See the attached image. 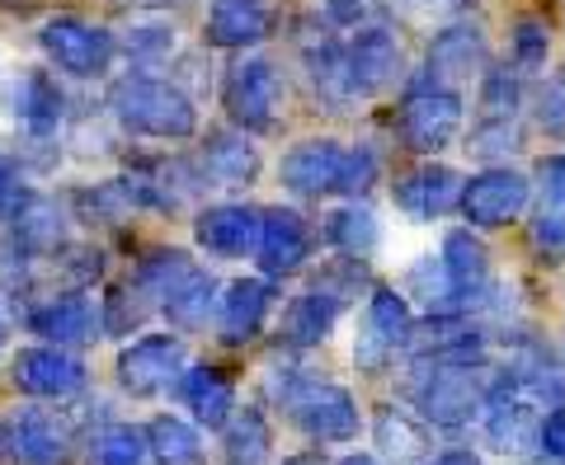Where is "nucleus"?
<instances>
[{"mask_svg": "<svg viewBox=\"0 0 565 465\" xmlns=\"http://www.w3.org/2000/svg\"><path fill=\"white\" fill-rule=\"evenodd\" d=\"M274 311V282L269 278H236L217 296V338L226 348H241L264 334V320Z\"/></svg>", "mask_w": 565, "mask_h": 465, "instance_id": "19", "label": "nucleus"}, {"mask_svg": "<svg viewBox=\"0 0 565 465\" xmlns=\"http://www.w3.org/2000/svg\"><path fill=\"white\" fill-rule=\"evenodd\" d=\"M39 47L43 57L66 71L76 80H95L109 71L114 52H118V39L104 24H90V20H76V14H57L39 29Z\"/></svg>", "mask_w": 565, "mask_h": 465, "instance_id": "7", "label": "nucleus"}, {"mask_svg": "<svg viewBox=\"0 0 565 465\" xmlns=\"http://www.w3.org/2000/svg\"><path fill=\"white\" fill-rule=\"evenodd\" d=\"M419 465H481V456H476V452H462V446H457V452H438V456L419 461Z\"/></svg>", "mask_w": 565, "mask_h": 465, "instance_id": "48", "label": "nucleus"}, {"mask_svg": "<svg viewBox=\"0 0 565 465\" xmlns=\"http://www.w3.org/2000/svg\"><path fill=\"white\" fill-rule=\"evenodd\" d=\"M490 62V43L476 24H452L444 33H434L429 43V80L424 85H457L467 76H481Z\"/></svg>", "mask_w": 565, "mask_h": 465, "instance_id": "24", "label": "nucleus"}, {"mask_svg": "<svg viewBox=\"0 0 565 465\" xmlns=\"http://www.w3.org/2000/svg\"><path fill=\"white\" fill-rule=\"evenodd\" d=\"M269 390L302 437L321 442V446L359 437L363 414H359V400H353L344 386L321 381V377H311V371H288L282 381H269Z\"/></svg>", "mask_w": 565, "mask_h": 465, "instance_id": "2", "label": "nucleus"}, {"mask_svg": "<svg viewBox=\"0 0 565 465\" xmlns=\"http://www.w3.org/2000/svg\"><path fill=\"white\" fill-rule=\"evenodd\" d=\"M147 311H151V301L137 292V282H128V288H114L109 296H104V306H99L104 334H132L141 320H147Z\"/></svg>", "mask_w": 565, "mask_h": 465, "instance_id": "38", "label": "nucleus"}, {"mask_svg": "<svg viewBox=\"0 0 565 465\" xmlns=\"http://www.w3.org/2000/svg\"><path fill=\"white\" fill-rule=\"evenodd\" d=\"M462 184L467 179L457 170H448V165H419V170L396 179L392 198H396V207L405 212V217L438 221V217H448V212L462 203Z\"/></svg>", "mask_w": 565, "mask_h": 465, "instance_id": "20", "label": "nucleus"}, {"mask_svg": "<svg viewBox=\"0 0 565 465\" xmlns=\"http://www.w3.org/2000/svg\"><path fill=\"white\" fill-rule=\"evenodd\" d=\"M174 386H180V400L193 409V419L203 428H222L236 414V381L222 367H184Z\"/></svg>", "mask_w": 565, "mask_h": 465, "instance_id": "26", "label": "nucleus"}, {"mask_svg": "<svg viewBox=\"0 0 565 465\" xmlns=\"http://www.w3.org/2000/svg\"><path fill=\"white\" fill-rule=\"evenodd\" d=\"M514 66H523V71H537V66H546V52H552V39H546V24L542 20H519L514 24Z\"/></svg>", "mask_w": 565, "mask_h": 465, "instance_id": "42", "label": "nucleus"}, {"mask_svg": "<svg viewBox=\"0 0 565 465\" xmlns=\"http://www.w3.org/2000/svg\"><path fill=\"white\" fill-rule=\"evenodd\" d=\"M533 198V179L509 170V165H486L481 174H471L462 184V217L476 230H500L509 221H519Z\"/></svg>", "mask_w": 565, "mask_h": 465, "instance_id": "10", "label": "nucleus"}, {"mask_svg": "<svg viewBox=\"0 0 565 465\" xmlns=\"http://www.w3.org/2000/svg\"><path fill=\"white\" fill-rule=\"evenodd\" d=\"M90 465H151V446H147V428L132 423H104L99 433L85 446Z\"/></svg>", "mask_w": 565, "mask_h": 465, "instance_id": "33", "label": "nucleus"}, {"mask_svg": "<svg viewBox=\"0 0 565 465\" xmlns=\"http://www.w3.org/2000/svg\"><path fill=\"white\" fill-rule=\"evenodd\" d=\"M222 456L226 465H269L274 461V433L259 409H236L222 423Z\"/></svg>", "mask_w": 565, "mask_h": 465, "instance_id": "29", "label": "nucleus"}, {"mask_svg": "<svg viewBox=\"0 0 565 465\" xmlns=\"http://www.w3.org/2000/svg\"><path fill=\"white\" fill-rule=\"evenodd\" d=\"M452 6H457V0H411V10H419V14H444Z\"/></svg>", "mask_w": 565, "mask_h": 465, "instance_id": "50", "label": "nucleus"}, {"mask_svg": "<svg viewBox=\"0 0 565 465\" xmlns=\"http://www.w3.org/2000/svg\"><path fill=\"white\" fill-rule=\"evenodd\" d=\"M311 259V226L292 207H264L259 212V240L255 263L264 278H292Z\"/></svg>", "mask_w": 565, "mask_h": 465, "instance_id": "14", "label": "nucleus"}, {"mask_svg": "<svg viewBox=\"0 0 565 465\" xmlns=\"http://www.w3.org/2000/svg\"><path fill=\"white\" fill-rule=\"evenodd\" d=\"M24 179H20V170L10 165L6 155H0V221H10V212L20 207V198H24Z\"/></svg>", "mask_w": 565, "mask_h": 465, "instance_id": "45", "label": "nucleus"}, {"mask_svg": "<svg viewBox=\"0 0 565 465\" xmlns=\"http://www.w3.org/2000/svg\"><path fill=\"white\" fill-rule=\"evenodd\" d=\"M537 122L552 137H565V80H552L542 89V104H537Z\"/></svg>", "mask_w": 565, "mask_h": 465, "instance_id": "43", "label": "nucleus"}, {"mask_svg": "<svg viewBox=\"0 0 565 465\" xmlns=\"http://www.w3.org/2000/svg\"><path fill=\"white\" fill-rule=\"evenodd\" d=\"M527 240H533V255L542 263H565V207L546 203L527 226Z\"/></svg>", "mask_w": 565, "mask_h": 465, "instance_id": "40", "label": "nucleus"}, {"mask_svg": "<svg viewBox=\"0 0 565 465\" xmlns=\"http://www.w3.org/2000/svg\"><path fill=\"white\" fill-rule=\"evenodd\" d=\"M344 315V292H334L330 282H316L302 296H292L288 315H282V338L292 348H321L326 338L334 334Z\"/></svg>", "mask_w": 565, "mask_h": 465, "instance_id": "25", "label": "nucleus"}, {"mask_svg": "<svg viewBox=\"0 0 565 465\" xmlns=\"http://www.w3.org/2000/svg\"><path fill=\"white\" fill-rule=\"evenodd\" d=\"M377 174H382L377 147H373V141H359V147H349V155H344V174H340V188H334V193L359 198V193H367L377 184Z\"/></svg>", "mask_w": 565, "mask_h": 465, "instance_id": "41", "label": "nucleus"}, {"mask_svg": "<svg viewBox=\"0 0 565 465\" xmlns=\"http://www.w3.org/2000/svg\"><path fill=\"white\" fill-rule=\"evenodd\" d=\"M481 122H514L523 104V85L509 71H481Z\"/></svg>", "mask_w": 565, "mask_h": 465, "instance_id": "36", "label": "nucleus"}, {"mask_svg": "<svg viewBox=\"0 0 565 465\" xmlns=\"http://www.w3.org/2000/svg\"><path fill=\"white\" fill-rule=\"evenodd\" d=\"M537 179H542V193H546V203L565 207V155H546L542 165H537Z\"/></svg>", "mask_w": 565, "mask_h": 465, "instance_id": "46", "label": "nucleus"}, {"mask_svg": "<svg viewBox=\"0 0 565 465\" xmlns=\"http://www.w3.org/2000/svg\"><path fill=\"white\" fill-rule=\"evenodd\" d=\"M0 446H6L10 465H71L76 461L81 433L66 409L24 404L0 428Z\"/></svg>", "mask_w": 565, "mask_h": 465, "instance_id": "4", "label": "nucleus"}, {"mask_svg": "<svg viewBox=\"0 0 565 465\" xmlns=\"http://www.w3.org/2000/svg\"><path fill=\"white\" fill-rule=\"evenodd\" d=\"M444 282L452 306H476L490 292V249L471 236V230H448L444 236Z\"/></svg>", "mask_w": 565, "mask_h": 465, "instance_id": "23", "label": "nucleus"}, {"mask_svg": "<svg viewBox=\"0 0 565 465\" xmlns=\"http://www.w3.org/2000/svg\"><path fill=\"white\" fill-rule=\"evenodd\" d=\"M212 306H217V282H212V273L203 268V273L193 278L184 292H174L161 311H166V320H170L174 329H189V334H193V329H203V325H207Z\"/></svg>", "mask_w": 565, "mask_h": 465, "instance_id": "35", "label": "nucleus"}, {"mask_svg": "<svg viewBox=\"0 0 565 465\" xmlns=\"http://www.w3.org/2000/svg\"><path fill=\"white\" fill-rule=\"evenodd\" d=\"M274 33V6L269 0H212L207 20H203V39L207 47L222 52H245L264 43Z\"/></svg>", "mask_w": 565, "mask_h": 465, "instance_id": "22", "label": "nucleus"}, {"mask_svg": "<svg viewBox=\"0 0 565 465\" xmlns=\"http://www.w3.org/2000/svg\"><path fill=\"white\" fill-rule=\"evenodd\" d=\"M193 240L207 259H245L255 255V240H259V207H245V203H217V207H203L193 217Z\"/></svg>", "mask_w": 565, "mask_h": 465, "instance_id": "16", "label": "nucleus"}, {"mask_svg": "<svg viewBox=\"0 0 565 465\" xmlns=\"http://www.w3.org/2000/svg\"><path fill=\"white\" fill-rule=\"evenodd\" d=\"M278 95V66L269 57H241L222 76V109L241 132H274Z\"/></svg>", "mask_w": 565, "mask_h": 465, "instance_id": "8", "label": "nucleus"}, {"mask_svg": "<svg viewBox=\"0 0 565 465\" xmlns=\"http://www.w3.org/2000/svg\"><path fill=\"white\" fill-rule=\"evenodd\" d=\"M326 14L334 29H359V20L367 14V0H326Z\"/></svg>", "mask_w": 565, "mask_h": 465, "instance_id": "47", "label": "nucleus"}, {"mask_svg": "<svg viewBox=\"0 0 565 465\" xmlns=\"http://www.w3.org/2000/svg\"><path fill=\"white\" fill-rule=\"evenodd\" d=\"M405 76V52L392 29H359L344 43V80L353 104L386 95Z\"/></svg>", "mask_w": 565, "mask_h": 465, "instance_id": "12", "label": "nucleus"}, {"mask_svg": "<svg viewBox=\"0 0 565 465\" xmlns=\"http://www.w3.org/2000/svg\"><path fill=\"white\" fill-rule=\"evenodd\" d=\"M109 113L122 132L156 141H184L199 132V109L184 89L161 76H137V71L109 85Z\"/></svg>", "mask_w": 565, "mask_h": 465, "instance_id": "1", "label": "nucleus"}, {"mask_svg": "<svg viewBox=\"0 0 565 465\" xmlns=\"http://www.w3.org/2000/svg\"><path fill=\"white\" fill-rule=\"evenodd\" d=\"M10 381L20 396L29 400H71L90 386V371L71 348L62 344H39V348H20L10 363Z\"/></svg>", "mask_w": 565, "mask_h": 465, "instance_id": "11", "label": "nucleus"}, {"mask_svg": "<svg viewBox=\"0 0 565 465\" xmlns=\"http://www.w3.org/2000/svg\"><path fill=\"white\" fill-rule=\"evenodd\" d=\"M10 240L20 249V259H47V255H62L71 245V226H66V212L43 198V193H24L20 207L10 212Z\"/></svg>", "mask_w": 565, "mask_h": 465, "instance_id": "21", "label": "nucleus"}, {"mask_svg": "<svg viewBox=\"0 0 565 465\" xmlns=\"http://www.w3.org/2000/svg\"><path fill=\"white\" fill-rule=\"evenodd\" d=\"M415 334V311L396 288H373L363 311V334L353 338V363L359 371H386L396 353L411 348Z\"/></svg>", "mask_w": 565, "mask_h": 465, "instance_id": "9", "label": "nucleus"}, {"mask_svg": "<svg viewBox=\"0 0 565 465\" xmlns=\"http://www.w3.org/2000/svg\"><path fill=\"white\" fill-rule=\"evenodd\" d=\"M203 179L217 188H245L259 179V151L245 132H212L203 141Z\"/></svg>", "mask_w": 565, "mask_h": 465, "instance_id": "27", "label": "nucleus"}, {"mask_svg": "<svg viewBox=\"0 0 565 465\" xmlns=\"http://www.w3.org/2000/svg\"><path fill=\"white\" fill-rule=\"evenodd\" d=\"M462 118H467V104L452 85H419L405 95L401 104V118H396V137L405 151L415 155H438L448 151L457 132H462Z\"/></svg>", "mask_w": 565, "mask_h": 465, "instance_id": "5", "label": "nucleus"}, {"mask_svg": "<svg viewBox=\"0 0 565 465\" xmlns=\"http://www.w3.org/2000/svg\"><path fill=\"white\" fill-rule=\"evenodd\" d=\"M29 329L43 334L47 344H62V348L95 344V338H104V315L85 292H62V296H47L29 311Z\"/></svg>", "mask_w": 565, "mask_h": 465, "instance_id": "18", "label": "nucleus"}, {"mask_svg": "<svg viewBox=\"0 0 565 465\" xmlns=\"http://www.w3.org/2000/svg\"><path fill=\"white\" fill-rule=\"evenodd\" d=\"M122 52L137 62V66H151V62H166L174 52V29L161 20H147V24H132L128 39H122Z\"/></svg>", "mask_w": 565, "mask_h": 465, "instance_id": "39", "label": "nucleus"}, {"mask_svg": "<svg viewBox=\"0 0 565 465\" xmlns=\"http://www.w3.org/2000/svg\"><path fill=\"white\" fill-rule=\"evenodd\" d=\"M509 381L519 386V396L537 409H565V367L552 363L546 353H523L514 367H509Z\"/></svg>", "mask_w": 565, "mask_h": 465, "instance_id": "32", "label": "nucleus"}, {"mask_svg": "<svg viewBox=\"0 0 565 465\" xmlns=\"http://www.w3.org/2000/svg\"><path fill=\"white\" fill-rule=\"evenodd\" d=\"M118 386L137 400L166 396V390L180 381L184 371V344L174 334H141L137 344H128L118 353Z\"/></svg>", "mask_w": 565, "mask_h": 465, "instance_id": "13", "label": "nucleus"}, {"mask_svg": "<svg viewBox=\"0 0 565 465\" xmlns=\"http://www.w3.org/2000/svg\"><path fill=\"white\" fill-rule=\"evenodd\" d=\"M199 273H203V263L193 255H184V249H151V255L137 263L132 282H137V292L147 296L151 306H166V301L174 292H184Z\"/></svg>", "mask_w": 565, "mask_h": 465, "instance_id": "28", "label": "nucleus"}, {"mask_svg": "<svg viewBox=\"0 0 565 465\" xmlns=\"http://www.w3.org/2000/svg\"><path fill=\"white\" fill-rule=\"evenodd\" d=\"M147 446H151V465H203L207 461L203 433L174 414H156L147 423Z\"/></svg>", "mask_w": 565, "mask_h": 465, "instance_id": "31", "label": "nucleus"}, {"mask_svg": "<svg viewBox=\"0 0 565 465\" xmlns=\"http://www.w3.org/2000/svg\"><path fill=\"white\" fill-rule=\"evenodd\" d=\"M0 344H6V306H0Z\"/></svg>", "mask_w": 565, "mask_h": 465, "instance_id": "52", "label": "nucleus"}, {"mask_svg": "<svg viewBox=\"0 0 565 465\" xmlns=\"http://www.w3.org/2000/svg\"><path fill=\"white\" fill-rule=\"evenodd\" d=\"M326 240L349 259H367V255H377V245H382V221L373 217V207L349 198L344 207H334L326 217Z\"/></svg>", "mask_w": 565, "mask_h": 465, "instance_id": "30", "label": "nucleus"}, {"mask_svg": "<svg viewBox=\"0 0 565 465\" xmlns=\"http://www.w3.org/2000/svg\"><path fill=\"white\" fill-rule=\"evenodd\" d=\"M282 465H330V456L321 446H311V452H297V456H282Z\"/></svg>", "mask_w": 565, "mask_h": 465, "instance_id": "49", "label": "nucleus"}, {"mask_svg": "<svg viewBox=\"0 0 565 465\" xmlns=\"http://www.w3.org/2000/svg\"><path fill=\"white\" fill-rule=\"evenodd\" d=\"M377 446L392 461H405V456H419L424 452V428L411 423L405 409H382L377 414Z\"/></svg>", "mask_w": 565, "mask_h": 465, "instance_id": "37", "label": "nucleus"}, {"mask_svg": "<svg viewBox=\"0 0 565 465\" xmlns=\"http://www.w3.org/2000/svg\"><path fill=\"white\" fill-rule=\"evenodd\" d=\"M537 452L552 461H565V409H552V414L537 423Z\"/></svg>", "mask_w": 565, "mask_h": 465, "instance_id": "44", "label": "nucleus"}, {"mask_svg": "<svg viewBox=\"0 0 565 465\" xmlns=\"http://www.w3.org/2000/svg\"><path fill=\"white\" fill-rule=\"evenodd\" d=\"M340 465H382L377 456H367V452H353V456H344Z\"/></svg>", "mask_w": 565, "mask_h": 465, "instance_id": "51", "label": "nucleus"}, {"mask_svg": "<svg viewBox=\"0 0 565 465\" xmlns=\"http://www.w3.org/2000/svg\"><path fill=\"white\" fill-rule=\"evenodd\" d=\"M481 428H486V442L494 452H523V446L537 442V423H533V404L519 396V386L509 381V371L500 381H490L486 390V404H481Z\"/></svg>", "mask_w": 565, "mask_h": 465, "instance_id": "17", "label": "nucleus"}, {"mask_svg": "<svg viewBox=\"0 0 565 465\" xmlns=\"http://www.w3.org/2000/svg\"><path fill=\"white\" fill-rule=\"evenodd\" d=\"M307 71H311V85L316 95H321V104L330 113H344L353 95H349V80H344V47L340 43H321L307 52Z\"/></svg>", "mask_w": 565, "mask_h": 465, "instance_id": "34", "label": "nucleus"}, {"mask_svg": "<svg viewBox=\"0 0 565 465\" xmlns=\"http://www.w3.org/2000/svg\"><path fill=\"white\" fill-rule=\"evenodd\" d=\"M0 109L24 137L52 141L66 118V95L43 66H14L0 76Z\"/></svg>", "mask_w": 565, "mask_h": 465, "instance_id": "6", "label": "nucleus"}, {"mask_svg": "<svg viewBox=\"0 0 565 465\" xmlns=\"http://www.w3.org/2000/svg\"><path fill=\"white\" fill-rule=\"evenodd\" d=\"M486 377L471 363H415L411 404L434 428H467L486 404Z\"/></svg>", "mask_w": 565, "mask_h": 465, "instance_id": "3", "label": "nucleus"}, {"mask_svg": "<svg viewBox=\"0 0 565 465\" xmlns=\"http://www.w3.org/2000/svg\"><path fill=\"white\" fill-rule=\"evenodd\" d=\"M344 155L349 147L334 137H307L282 155L278 165V184L297 193V198H326V193L340 188V174H344Z\"/></svg>", "mask_w": 565, "mask_h": 465, "instance_id": "15", "label": "nucleus"}]
</instances>
